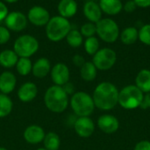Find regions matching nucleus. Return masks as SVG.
I'll return each mask as SVG.
<instances>
[{"instance_id":"1","label":"nucleus","mask_w":150,"mask_h":150,"mask_svg":"<svg viewBox=\"0 0 150 150\" xmlns=\"http://www.w3.org/2000/svg\"><path fill=\"white\" fill-rule=\"evenodd\" d=\"M92 99L96 108L105 111H111L118 104L119 90L114 84L104 81L94 89Z\"/></svg>"},{"instance_id":"2","label":"nucleus","mask_w":150,"mask_h":150,"mask_svg":"<svg viewBox=\"0 0 150 150\" xmlns=\"http://www.w3.org/2000/svg\"><path fill=\"white\" fill-rule=\"evenodd\" d=\"M44 103L50 111L62 113L66 111L69 104V95L65 92L62 87L54 85L46 90L44 95Z\"/></svg>"},{"instance_id":"3","label":"nucleus","mask_w":150,"mask_h":150,"mask_svg":"<svg viewBox=\"0 0 150 150\" xmlns=\"http://www.w3.org/2000/svg\"><path fill=\"white\" fill-rule=\"evenodd\" d=\"M71 30V24L68 19L62 16H54L50 18L46 25V35L51 42H60L66 38Z\"/></svg>"},{"instance_id":"4","label":"nucleus","mask_w":150,"mask_h":150,"mask_svg":"<svg viewBox=\"0 0 150 150\" xmlns=\"http://www.w3.org/2000/svg\"><path fill=\"white\" fill-rule=\"evenodd\" d=\"M73 112L79 117H90L94 110L95 104L92 96L83 91L75 92L69 101Z\"/></svg>"},{"instance_id":"5","label":"nucleus","mask_w":150,"mask_h":150,"mask_svg":"<svg viewBox=\"0 0 150 150\" xmlns=\"http://www.w3.org/2000/svg\"><path fill=\"white\" fill-rule=\"evenodd\" d=\"M143 96L144 94L135 85H128L119 91L118 104L126 110H134L141 106Z\"/></svg>"},{"instance_id":"6","label":"nucleus","mask_w":150,"mask_h":150,"mask_svg":"<svg viewBox=\"0 0 150 150\" xmlns=\"http://www.w3.org/2000/svg\"><path fill=\"white\" fill-rule=\"evenodd\" d=\"M96 28L98 37L105 42L112 43L120 37V27L117 22L112 19H101L96 23Z\"/></svg>"},{"instance_id":"7","label":"nucleus","mask_w":150,"mask_h":150,"mask_svg":"<svg viewBox=\"0 0 150 150\" xmlns=\"http://www.w3.org/2000/svg\"><path fill=\"white\" fill-rule=\"evenodd\" d=\"M39 46V42L34 36L23 34L16 39L13 45V50L18 57L29 58L38 51Z\"/></svg>"},{"instance_id":"8","label":"nucleus","mask_w":150,"mask_h":150,"mask_svg":"<svg viewBox=\"0 0 150 150\" xmlns=\"http://www.w3.org/2000/svg\"><path fill=\"white\" fill-rule=\"evenodd\" d=\"M117 61L116 52L110 48L99 49V50L93 56L92 63L98 70L107 71L111 69Z\"/></svg>"},{"instance_id":"9","label":"nucleus","mask_w":150,"mask_h":150,"mask_svg":"<svg viewBox=\"0 0 150 150\" xmlns=\"http://www.w3.org/2000/svg\"><path fill=\"white\" fill-rule=\"evenodd\" d=\"M27 17L20 11L9 12L4 19L6 27L9 30L19 32L24 30L27 26Z\"/></svg>"},{"instance_id":"10","label":"nucleus","mask_w":150,"mask_h":150,"mask_svg":"<svg viewBox=\"0 0 150 150\" xmlns=\"http://www.w3.org/2000/svg\"><path fill=\"white\" fill-rule=\"evenodd\" d=\"M50 76L54 85L62 87L69 81L70 72L64 63H57L51 68Z\"/></svg>"},{"instance_id":"11","label":"nucleus","mask_w":150,"mask_h":150,"mask_svg":"<svg viewBox=\"0 0 150 150\" xmlns=\"http://www.w3.org/2000/svg\"><path fill=\"white\" fill-rule=\"evenodd\" d=\"M74 130L79 137L89 138L95 131V124L90 117H79L74 122Z\"/></svg>"},{"instance_id":"12","label":"nucleus","mask_w":150,"mask_h":150,"mask_svg":"<svg viewBox=\"0 0 150 150\" xmlns=\"http://www.w3.org/2000/svg\"><path fill=\"white\" fill-rule=\"evenodd\" d=\"M27 19L36 27H42L46 26L49 21L50 14L46 8L35 5L28 11Z\"/></svg>"},{"instance_id":"13","label":"nucleus","mask_w":150,"mask_h":150,"mask_svg":"<svg viewBox=\"0 0 150 150\" xmlns=\"http://www.w3.org/2000/svg\"><path fill=\"white\" fill-rule=\"evenodd\" d=\"M46 133L43 128L38 125H32L27 126L24 131V139L25 141L32 145L40 144L43 141Z\"/></svg>"},{"instance_id":"14","label":"nucleus","mask_w":150,"mask_h":150,"mask_svg":"<svg viewBox=\"0 0 150 150\" xmlns=\"http://www.w3.org/2000/svg\"><path fill=\"white\" fill-rule=\"evenodd\" d=\"M98 128L105 133H113L118 131L120 127V122L118 118L110 114H105L98 119Z\"/></svg>"},{"instance_id":"15","label":"nucleus","mask_w":150,"mask_h":150,"mask_svg":"<svg viewBox=\"0 0 150 150\" xmlns=\"http://www.w3.org/2000/svg\"><path fill=\"white\" fill-rule=\"evenodd\" d=\"M38 88L35 83L28 81L20 86L18 90V97L23 103H30L36 98Z\"/></svg>"},{"instance_id":"16","label":"nucleus","mask_w":150,"mask_h":150,"mask_svg":"<svg viewBox=\"0 0 150 150\" xmlns=\"http://www.w3.org/2000/svg\"><path fill=\"white\" fill-rule=\"evenodd\" d=\"M83 14L89 22L98 23L102 19V11L95 1H87L83 5Z\"/></svg>"},{"instance_id":"17","label":"nucleus","mask_w":150,"mask_h":150,"mask_svg":"<svg viewBox=\"0 0 150 150\" xmlns=\"http://www.w3.org/2000/svg\"><path fill=\"white\" fill-rule=\"evenodd\" d=\"M17 83V79L11 72H4L0 74V92L4 95L11 94Z\"/></svg>"},{"instance_id":"18","label":"nucleus","mask_w":150,"mask_h":150,"mask_svg":"<svg viewBox=\"0 0 150 150\" xmlns=\"http://www.w3.org/2000/svg\"><path fill=\"white\" fill-rule=\"evenodd\" d=\"M51 72V64L47 57H40L33 64L32 73L38 79H43L47 77Z\"/></svg>"},{"instance_id":"19","label":"nucleus","mask_w":150,"mask_h":150,"mask_svg":"<svg viewBox=\"0 0 150 150\" xmlns=\"http://www.w3.org/2000/svg\"><path fill=\"white\" fill-rule=\"evenodd\" d=\"M98 4L102 12L111 16L117 15L123 10V3L121 0H99Z\"/></svg>"},{"instance_id":"20","label":"nucleus","mask_w":150,"mask_h":150,"mask_svg":"<svg viewBox=\"0 0 150 150\" xmlns=\"http://www.w3.org/2000/svg\"><path fill=\"white\" fill-rule=\"evenodd\" d=\"M57 8L60 16L69 19V18L76 15L78 6L76 0H61Z\"/></svg>"},{"instance_id":"21","label":"nucleus","mask_w":150,"mask_h":150,"mask_svg":"<svg viewBox=\"0 0 150 150\" xmlns=\"http://www.w3.org/2000/svg\"><path fill=\"white\" fill-rule=\"evenodd\" d=\"M18 58L13 50H4L0 52V65L7 69L15 67Z\"/></svg>"},{"instance_id":"22","label":"nucleus","mask_w":150,"mask_h":150,"mask_svg":"<svg viewBox=\"0 0 150 150\" xmlns=\"http://www.w3.org/2000/svg\"><path fill=\"white\" fill-rule=\"evenodd\" d=\"M135 86L144 94L150 92V70H141L135 78Z\"/></svg>"},{"instance_id":"23","label":"nucleus","mask_w":150,"mask_h":150,"mask_svg":"<svg viewBox=\"0 0 150 150\" xmlns=\"http://www.w3.org/2000/svg\"><path fill=\"white\" fill-rule=\"evenodd\" d=\"M120 38L122 43L126 45L134 44L137 40H139V30L134 27H126L120 34Z\"/></svg>"},{"instance_id":"24","label":"nucleus","mask_w":150,"mask_h":150,"mask_svg":"<svg viewBox=\"0 0 150 150\" xmlns=\"http://www.w3.org/2000/svg\"><path fill=\"white\" fill-rule=\"evenodd\" d=\"M98 74V69L92 62H85L80 68L81 78L85 81H92L96 79Z\"/></svg>"},{"instance_id":"25","label":"nucleus","mask_w":150,"mask_h":150,"mask_svg":"<svg viewBox=\"0 0 150 150\" xmlns=\"http://www.w3.org/2000/svg\"><path fill=\"white\" fill-rule=\"evenodd\" d=\"M42 142L44 144V149L47 150H58L61 146V139L54 132L46 133Z\"/></svg>"},{"instance_id":"26","label":"nucleus","mask_w":150,"mask_h":150,"mask_svg":"<svg viewBox=\"0 0 150 150\" xmlns=\"http://www.w3.org/2000/svg\"><path fill=\"white\" fill-rule=\"evenodd\" d=\"M13 108V103L11 99L4 94H0V118H5L11 114Z\"/></svg>"},{"instance_id":"27","label":"nucleus","mask_w":150,"mask_h":150,"mask_svg":"<svg viewBox=\"0 0 150 150\" xmlns=\"http://www.w3.org/2000/svg\"><path fill=\"white\" fill-rule=\"evenodd\" d=\"M16 70L18 73L21 76H26L32 72L33 68V63L30 60V58L27 57H19L17 65H16Z\"/></svg>"},{"instance_id":"28","label":"nucleus","mask_w":150,"mask_h":150,"mask_svg":"<svg viewBox=\"0 0 150 150\" xmlns=\"http://www.w3.org/2000/svg\"><path fill=\"white\" fill-rule=\"evenodd\" d=\"M68 44L72 48H78L83 44V36L77 29H71L66 36Z\"/></svg>"},{"instance_id":"29","label":"nucleus","mask_w":150,"mask_h":150,"mask_svg":"<svg viewBox=\"0 0 150 150\" xmlns=\"http://www.w3.org/2000/svg\"><path fill=\"white\" fill-rule=\"evenodd\" d=\"M84 50L90 56H94L99 50V41L97 37L92 36L86 38L84 41Z\"/></svg>"},{"instance_id":"30","label":"nucleus","mask_w":150,"mask_h":150,"mask_svg":"<svg viewBox=\"0 0 150 150\" xmlns=\"http://www.w3.org/2000/svg\"><path fill=\"white\" fill-rule=\"evenodd\" d=\"M80 33L82 34L83 36L89 38L92 37L97 34V28H96V24L92 22H87L84 23L80 29Z\"/></svg>"},{"instance_id":"31","label":"nucleus","mask_w":150,"mask_h":150,"mask_svg":"<svg viewBox=\"0 0 150 150\" xmlns=\"http://www.w3.org/2000/svg\"><path fill=\"white\" fill-rule=\"evenodd\" d=\"M139 40L150 46V24H145L139 29Z\"/></svg>"},{"instance_id":"32","label":"nucleus","mask_w":150,"mask_h":150,"mask_svg":"<svg viewBox=\"0 0 150 150\" xmlns=\"http://www.w3.org/2000/svg\"><path fill=\"white\" fill-rule=\"evenodd\" d=\"M11 38L10 30L6 27L0 26V45L5 44Z\"/></svg>"},{"instance_id":"33","label":"nucleus","mask_w":150,"mask_h":150,"mask_svg":"<svg viewBox=\"0 0 150 150\" xmlns=\"http://www.w3.org/2000/svg\"><path fill=\"white\" fill-rule=\"evenodd\" d=\"M137 8V5L136 4L134 3V0H128L124 4H123V9L127 13H132L134 12Z\"/></svg>"},{"instance_id":"34","label":"nucleus","mask_w":150,"mask_h":150,"mask_svg":"<svg viewBox=\"0 0 150 150\" xmlns=\"http://www.w3.org/2000/svg\"><path fill=\"white\" fill-rule=\"evenodd\" d=\"M134 150H150V141L146 140L139 141L135 145Z\"/></svg>"},{"instance_id":"35","label":"nucleus","mask_w":150,"mask_h":150,"mask_svg":"<svg viewBox=\"0 0 150 150\" xmlns=\"http://www.w3.org/2000/svg\"><path fill=\"white\" fill-rule=\"evenodd\" d=\"M72 62H73V64H74L76 66H77V67H80V68H81V67L84 65V63H85L86 61L84 60V58H83V56L76 54V55H75V56L73 57V58H72Z\"/></svg>"},{"instance_id":"36","label":"nucleus","mask_w":150,"mask_h":150,"mask_svg":"<svg viewBox=\"0 0 150 150\" xmlns=\"http://www.w3.org/2000/svg\"><path fill=\"white\" fill-rule=\"evenodd\" d=\"M8 13H9L8 7L6 6V4L0 1V21L4 20L5 18L7 17Z\"/></svg>"},{"instance_id":"37","label":"nucleus","mask_w":150,"mask_h":150,"mask_svg":"<svg viewBox=\"0 0 150 150\" xmlns=\"http://www.w3.org/2000/svg\"><path fill=\"white\" fill-rule=\"evenodd\" d=\"M142 109H150V92L146 93L143 96L142 103L140 106Z\"/></svg>"},{"instance_id":"38","label":"nucleus","mask_w":150,"mask_h":150,"mask_svg":"<svg viewBox=\"0 0 150 150\" xmlns=\"http://www.w3.org/2000/svg\"><path fill=\"white\" fill-rule=\"evenodd\" d=\"M63 89L65 90V92L69 95H73L75 93V88H74V85L72 83H70L69 81L68 83H66L64 86H62Z\"/></svg>"},{"instance_id":"39","label":"nucleus","mask_w":150,"mask_h":150,"mask_svg":"<svg viewBox=\"0 0 150 150\" xmlns=\"http://www.w3.org/2000/svg\"><path fill=\"white\" fill-rule=\"evenodd\" d=\"M137 7L141 8H149L150 7V0H134Z\"/></svg>"},{"instance_id":"40","label":"nucleus","mask_w":150,"mask_h":150,"mask_svg":"<svg viewBox=\"0 0 150 150\" xmlns=\"http://www.w3.org/2000/svg\"><path fill=\"white\" fill-rule=\"evenodd\" d=\"M5 2H7V3H10V4H11V3H15V2H17V1H18V0H4Z\"/></svg>"},{"instance_id":"41","label":"nucleus","mask_w":150,"mask_h":150,"mask_svg":"<svg viewBox=\"0 0 150 150\" xmlns=\"http://www.w3.org/2000/svg\"><path fill=\"white\" fill-rule=\"evenodd\" d=\"M0 150H8L7 149H5V148H3V147H0Z\"/></svg>"},{"instance_id":"42","label":"nucleus","mask_w":150,"mask_h":150,"mask_svg":"<svg viewBox=\"0 0 150 150\" xmlns=\"http://www.w3.org/2000/svg\"><path fill=\"white\" fill-rule=\"evenodd\" d=\"M36 150H47L46 149H44V148H40V149H38Z\"/></svg>"},{"instance_id":"43","label":"nucleus","mask_w":150,"mask_h":150,"mask_svg":"<svg viewBox=\"0 0 150 150\" xmlns=\"http://www.w3.org/2000/svg\"><path fill=\"white\" fill-rule=\"evenodd\" d=\"M87 1H94V0H87Z\"/></svg>"}]
</instances>
